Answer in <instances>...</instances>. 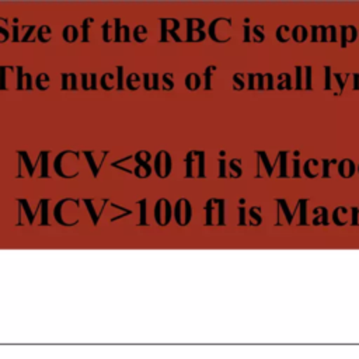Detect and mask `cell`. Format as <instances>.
Instances as JSON below:
<instances>
[{
    "label": "cell",
    "mask_w": 359,
    "mask_h": 359,
    "mask_svg": "<svg viewBox=\"0 0 359 359\" xmlns=\"http://www.w3.org/2000/svg\"><path fill=\"white\" fill-rule=\"evenodd\" d=\"M175 220L180 226H187L191 220V205L188 199H180L175 205Z\"/></svg>",
    "instance_id": "obj_1"
},
{
    "label": "cell",
    "mask_w": 359,
    "mask_h": 359,
    "mask_svg": "<svg viewBox=\"0 0 359 359\" xmlns=\"http://www.w3.org/2000/svg\"><path fill=\"white\" fill-rule=\"evenodd\" d=\"M279 156H280V160H282V164H280V175H279V177H285V175H286V171H285V167H286V153H285V151H280Z\"/></svg>",
    "instance_id": "obj_2"
},
{
    "label": "cell",
    "mask_w": 359,
    "mask_h": 359,
    "mask_svg": "<svg viewBox=\"0 0 359 359\" xmlns=\"http://www.w3.org/2000/svg\"><path fill=\"white\" fill-rule=\"evenodd\" d=\"M259 156H261V158H262V161H264V164L266 165V170H268V174L271 175L272 174V168H271V165H269V161H268V157H266V154L265 153H262V151H259L258 153Z\"/></svg>",
    "instance_id": "obj_3"
},
{
    "label": "cell",
    "mask_w": 359,
    "mask_h": 359,
    "mask_svg": "<svg viewBox=\"0 0 359 359\" xmlns=\"http://www.w3.org/2000/svg\"><path fill=\"white\" fill-rule=\"evenodd\" d=\"M279 203L282 205V208H283V212H285V216L287 217V223H290L292 222V215L289 213V209H287V205H285V201H279Z\"/></svg>",
    "instance_id": "obj_4"
},
{
    "label": "cell",
    "mask_w": 359,
    "mask_h": 359,
    "mask_svg": "<svg viewBox=\"0 0 359 359\" xmlns=\"http://www.w3.org/2000/svg\"><path fill=\"white\" fill-rule=\"evenodd\" d=\"M323 164H324V172H323V177L324 178H327V177H330V172H328V167H330V164H331V160H323Z\"/></svg>",
    "instance_id": "obj_5"
},
{
    "label": "cell",
    "mask_w": 359,
    "mask_h": 359,
    "mask_svg": "<svg viewBox=\"0 0 359 359\" xmlns=\"http://www.w3.org/2000/svg\"><path fill=\"white\" fill-rule=\"evenodd\" d=\"M257 209H259V208H251V209H250V216L257 220V224H259V223H261V216H258V215L255 213Z\"/></svg>",
    "instance_id": "obj_6"
},
{
    "label": "cell",
    "mask_w": 359,
    "mask_h": 359,
    "mask_svg": "<svg viewBox=\"0 0 359 359\" xmlns=\"http://www.w3.org/2000/svg\"><path fill=\"white\" fill-rule=\"evenodd\" d=\"M352 223L358 224V208H352Z\"/></svg>",
    "instance_id": "obj_7"
},
{
    "label": "cell",
    "mask_w": 359,
    "mask_h": 359,
    "mask_svg": "<svg viewBox=\"0 0 359 359\" xmlns=\"http://www.w3.org/2000/svg\"><path fill=\"white\" fill-rule=\"evenodd\" d=\"M299 160H294V174H293V177H299Z\"/></svg>",
    "instance_id": "obj_8"
},
{
    "label": "cell",
    "mask_w": 359,
    "mask_h": 359,
    "mask_svg": "<svg viewBox=\"0 0 359 359\" xmlns=\"http://www.w3.org/2000/svg\"><path fill=\"white\" fill-rule=\"evenodd\" d=\"M240 224H244V209L240 208Z\"/></svg>",
    "instance_id": "obj_9"
}]
</instances>
